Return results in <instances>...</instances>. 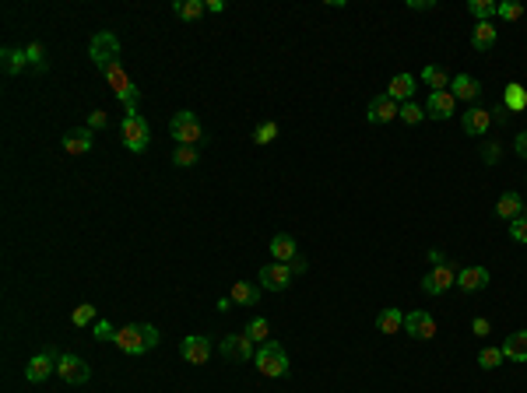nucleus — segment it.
<instances>
[{"instance_id":"obj_23","label":"nucleus","mask_w":527,"mask_h":393,"mask_svg":"<svg viewBox=\"0 0 527 393\" xmlns=\"http://www.w3.org/2000/svg\"><path fill=\"white\" fill-rule=\"evenodd\" d=\"M524 214V196L521 194H503L496 200V218H503V221H514V218H521Z\"/></svg>"},{"instance_id":"obj_31","label":"nucleus","mask_w":527,"mask_h":393,"mask_svg":"<svg viewBox=\"0 0 527 393\" xmlns=\"http://www.w3.org/2000/svg\"><path fill=\"white\" fill-rule=\"evenodd\" d=\"M503 105H506L510 112H521V109L527 105L524 85H517V81H514V85H506V88H503Z\"/></svg>"},{"instance_id":"obj_25","label":"nucleus","mask_w":527,"mask_h":393,"mask_svg":"<svg viewBox=\"0 0 527 393\" xmlns=\"http://www.w3.org/2000/svg\"><path fill=\"white\" fill-rule=\"evenodd\" d=\"M503 355L510 362H527V330H517L503 341Z\"/></svg>"},{"instance_id":"obj_2","label":"nucleus","mask_w":527,"mask_h":393,"mask_svg":"<svg viewBox=\"0 0 527 393\" xmlns=\"http://www.w3.org/2000/svg\"><path fill=\"white\" fill-rule=\"evenodd\" d=\"M253 362H257L260 376H267V380H285V376H289V355H285V348H282L278 341L260 344Z\"/></svg>"},{"instance_id":"obj_43","label":"nucleus","mask_w":527,"mask_h":393,"mask_svg":"<svg viewBox=\"0 0 527 393\" xmlns=\"http://www.w3.org/2000/svg\"><path fill=\"white\" fill-rule=\"evenodd\" d=\"M489 330H492V323H489L485 316H475V319H471V334H475V337H489Z\"/></svg>"},{"instance_id":"obj_27","label":"nucleus","mask_w":527,"mask_h":393,"mask_svg":"<svg viewBox=\"0 0 527 393\" xmlns=\"http://www.w3.org/2000/svg\"><path fill=\"white\" fill-rule=\"evenodd\" d=\"M422 85H429L432 92H446L450 88V74L443 71V67H436V64H429V67H422Z\"/></svg>"},{"instance_id":"obj_26","label":"nucleus","mask_w":527,"mask_h":393,"mask_svg":"<svg viewBox=\"0 0 527 393\" xmlns=\"http://www.w3.org/2000/svg\"><path fill=\"white\" fill-rule=\"evenodd\" d=\"M0 64H4V74H7V78H18V74L28 67V57H25V49H11V46H7V49L0 53Z\"/></svg>"},{"instance_id":"obj_50","label":"nucleus","mask_w":527,"mask_h":393,"mask_svg":"<svg viewBox=\"0 0 527 393\" xmlns=\"http://www.w3.org/2000/svg\"><path fill=\"white\" fill-rule=\"evenodd\" d=\"M429 260H432V267H439V264H446V257H443L439 250H429Z\"/></svg>"},{"instance_id":"obj_48","label":"nucleus","mask_w":527,"mask_h":393,"mask_svg":"<svg viewBox=\"0 0 527 393\" xmlns=\"http://www.w3.org/2000/svg\"><path fill=\"white\" fill-rule=\"evenodd\" d=\"M408 7H412V11H432L436 4H432V0H408Z\"/></svg>"},{"instance_id":"obj_41","label":"nucleus","mask_w":527,"mask_h":393,"mask_svg":"<svg viewBox=\"0 0 527 393\" xmlns=\"http://www.w3.org/2000/svg\"><path fill=\"white\" fill-rule=\"evenodd\" d=\"M510 239H514V242H527V218L524 214L510 221Z\"/></svg>"},{"instance_id":"obj_52","label":"nucleus","mask_w":527,"mask_h":393,"mask_svg":"<svg viewBox=\"0 0 527 393\" xmlns=\"http://www.w3.org/2000/svg\"><path fill=\"white\" fill-rule=\"evenodd\" d=\"M524 218H527V207H524Z\"/></svg>"},{"instance_id":"obj_28","label":"nucleus","mask_w":527,"mask_h":393,"mask_svg":"<svg viewBox=\"0 0 527 393\" xmlns=\"http://www.w3.org/2000/svg\"><path fill=\"white\" fill-rule=\"evenodd\" d=\"M228 298H232L236 305H257V302H260V288H257V285H246V281H236V285L228 288Z\"/></svg>"},{"instance_id":"obj_29","label":"nucleus","mask_w":527,"mask_h":393,"mask_svg":"<svg viewBox=\"0 0 527 393\" xmlns=\"http://www.w3.org/2000/svg\"><path fill=\"white\" fill-rule=\"evenodd\" d=\"M243 334H246L257 348H260V344H267V341H271V323H267V316H253V319L246 323V330H243Z\"/></svg>"},{"instance_id":"obj_17","label":"nucleus","mask_w":527,"mask_h":393,"mask_svg":"<svg viewBox=\"0 0 527 393\" xmlns=\"http://www.w3.org/2000/svg\"><path fill=\"white\" fill-rule=\"evenodd\" d=\"M489 281H492V278H489V271H485V267H461V271H457V288H461V292H485V288H489Z\"/></svg>"},{"instance_id":"obj_12","label":"nucleus","mask_w":527,"mask_h":393,"mask_svg":"<svg viewBox=\"0 0 527 393\" xmlns=\"http://www.w3.org/2000/svg\"><path fill=\"white\" fill-rule=\"evenodd\" d=\"M405 334L415 337V341H432L436 337V319L425 309H412V312H405Z\"/></svg>"},{"instance_id":"obj_36","label":"nucleus","mask_w":527,"mask_h":393,"mask_svg":"<svg viewBox=\"0 0 527 393\" xmlns=\"http://www.w3.org/2000/svg\"><path fill=\"white\" fill-rule=\"evenodd\" d=\"M278 123L274 119H267V123H260L257 130H253V144H271V141H278Z\"/></svg>"},{"instance_id":"obj_20","label":"nucleus","mask_w":527,"mask_h":393,"mask_svg":"<svg viewBox=\"0 0 527 393\" xmlns=\"http://www.w3.org/2000/svg\"><path fill=\"white\" fill-rule=\"evenodd\" d=\"M496 39H499V28H496L492 21H478V25L471 28V46H475L478 53H489V49L496 46Z\"/></svg>"},{"instance_id":"obj_10","label":"nucleus","mask_w":527,"mask_h":393,"mask_svg":"<svg viewBox=\"0 0 527 393\" xmlns=\"http://www.w3.org/2000/svg\"><path fill=\"white\" fill-rule=\"evenodd\" d=\"M57 376H60L64 383H71V387H81V383H88L92 369H88V362L78 358V355H60V362H57Z\"/></svg>"},{"instance_id":"obj_4","label":"nucleus","mask_w":527,"mask_h":393,"mask_svg":"<svg viewBox=\"0 0 527 393\" xmlns=\"http://www.w3.org/2000/svg\"><path fill=\"white\" fill-rule=\"evenodd\" d=\"M169 134H173V141H176V144H190V148H197V144L204 141L201 116H197V112H190V109L176 112V116H173V123H169Z\"/></svg>"},{"instance_id":"obj_46","label":"nucleus","mask_w":527,"mask_h":393,"mask_svg":"<svg viewBox=\"0 0 527 393\" xmlns=\"http://www.w3.org/2000/svg\"><path fill=\"white\" fill-rule=\"evenodd\" d=\"M514 151H517L521 158H527V130H524V134H517V141H514Z\"/></svg>"},{"instance_id":"obj_15","label":"nucleus","mask_w":527,"mask_h":393,"mask_svg":"<svg viewBox=\"0 0 527 393\" xmlns=\"http://www.w3.org/2000/svg\"><path fill=\"white\" fill-rule=\"evenodd\" d=\"M461 127H464V134H471V137H485L489 127H492V112L482 109V105H468V112H461Z\"/></svg>"},{"instance_id":"obj_47","label":"nucleus","mask_w":527,"mask_h":393,"mask_svg":"<svg viewBox=\"0 0 527 393\" xmlns=\"http://www.w3.org/2000/svg\"><path fill=\"white\" fill-rule=\"evenodd\" d=\"M489 112H492V119H499V123L510 119V109H506V105H496V109H489Z\"/></svg>"},{"instance_id":"obj_7","label":"nucleus","mask_w":527,"mask_h":393,"mask_svg":"<svg viewBox=\"0 0 527 393\" xmlns=\"http://www.w3.org/2000/svg\"><path fill=\"white\" fill-rule=\"evenodd\" d=\"M457 271H461V267H457L453 260L432 267V271L422 278V292L425 295H443V292H450V288H457Z\"/></svg>"},{"instance_id":"obj_35","label":"nucleus","mask_w":527,"mask_h":393,"mask_svg":"<svg viewBox=\"0 0 527 393\" xmlns=\"http://www.w3.org/2000/svg\"><path fill=\"white\" fill-rule=\"evenodd\" d=\"M503 362H506L503 348H482V351H478V365H482L485 373H489V369H499Z\"/></svg>"},{"instance_id":"obj_8","label":"nucleus","mask_w":527,"mask_h":393,"mask_svg":"<svg viewBox=\"0 0 527 393\" xmlns=\"http://www.w3.org/2000/svg\"><path fill=\"white\" fill-rule=\"evenodd\" d=\"M218 355L228 358V362H253L257 358V344L246 334H228V337L218 341Z\"/></svg>"},{"instance_id":"obj_1","label":"nucleus","mask_w":527,"mask_h":393,"mask_svg":"<svg viewBox=\"0 0 527 393\" xmlns=\"http://www.w3.org/2000/svg\"><path fill=\"white\" fill-rule=\"evenodd\" d=\"M158 341H162L158 327H151V323H130V327H120V334H116L112 344H116L123 355H144V351H151Z\"/></svg>"},{"instance_id":"obj_42","label":"nucleus","mask_w":527,"mask_h":393,"mask_svg":"<svg viewBox=\"0 0 527 393\" xmlns=\"http://www.w3.org/2000/svg\"><path fill=\"white\" fill-rule=\"evenodd\" d=\"M499 158H503V151H499V144H496V141H485V144H482V162H489V165H496Z\"/></svg>"},{"instance_id":"obj_14","label":"nucleus","mask_w":527,"mask_h":393,"mask_svg":"<svg viewBox=\"0 0 527 393\" xmlns=\"http://www.w3.org/2000/svg\"><path fill=\"white\" fill-rule=\"evenodd\" d=\"M398 116H401V105L387 95V92H383V95H376L373 102H369V109H366V119H369V123H376V127L394 123Z\"/></svg>"},{"instance_id":"obj_38","label":"nucleus","mask_w":527,"mask_h":393,"mask_svg":"<svg viewBox=\"0 0 527 393\" xmlns=\"http://www.w3.org/2000/svg\"><path fill=\"white\" fill-rule=\"evenodd\" d=\"M398 119H405L408 127H415V123H422V119H425V109H422L415 98H412V102H401V116H398Z\"/></svg>"},{"instance_id":"obj_3","label":"nucleus","mask_w":527,"mask_h":393,"mask_svg":"<svg viewBox=\"0 0 527 393\" xmlns=\"http://www.w3.org/2000/svg\"><path fill=\"white\" fill-rule=\"evenodd\" d=\"M120 134H123V148L134 155L148 151V144H151V130H148V119L141 112H127L120 123Z\"/></svg>"},{"instance_id":"obj_5","label":"nucleus","mask_w":527,"mask_h":393,"mask_svg":"<svg viewBox=\"0 0 527 393\" xmlns=\"http://www.w3.org/2000/svg\"><path fill=\"white\" fill-rule=\"evenodd\" d=\"M103 78H105V85L112 88V95L123 102V109L127 112H137V102H141V92L130 85V78H127V71L120 67V64H112V67H105L103 71Z\"/></svg>"},{"instance_id":"obj_44","label":"nucleus","mask_w":527,"mask_h":393,"mask_svg":"<svg viewBox=\"0 0 527 393\" xmlns=\"http://www.w3.org/2000/svg\"><path fill=\"white\" fill-rule=\"evenodd\" d=\"M88 127H92V130H103V127H109V116H105V109H92V116H88Z\"/></svg>"},{"instance_id":"obj_37","label":"nucleus","mask_w":527,"mask_h":393,"mask_svg":"<svg viewBox=\"0 0 527 393\" xmlns=\"http://www.w3.org/2000/svg\"><path fill=\"white\" fill-rule=\"evenodd\" d=\"M95 316H99V309H95L92 302H85V305H78V309L71 312V323H74V327H88V323H95Z\"/></svg>"},{"instance_id":"obj_34","label":"nucleus","mask_w":527,"mask_h":393,"mask_svg":"<svg viewBox=\"0 0 527 393\" xmlns=\"http://www.w3.org/2000/svg\"><path fill=\"white\" fill-rule=\"evenodd\" d=\"M173 165H180V169H194V165H197V148H190V144H176V151H173Z\"/></svg>"},{"instance_id":"obj_30","label":"nucleus","mask_w":527,"mask_h":393,"mask_svg":"<svg viewBox=\"0 0 527 393\" xmlns=\"http://www.w3.org/2000/svg\"><path fill=\"white\" fill-rule=\"evenodd\" d=\"M173 11H176V18H180V21H197L208 7H204V0H176V4H173Z\"/></svg>"},{"instance_id":"obj_51","label":"nucleus","mask_w":527,"mask_h":393,"mask_svg":"<svg viewBox=\"0 0 527 393\" xmlns=\"http://www.w3.org/2000/svg\"><path fill=\"white\" fill-rule=\"evenodd\" d=\"M232 305H236V302H232V298H228V295H225V298H218V312H228V309H232Z\"/></svg>"},{"instance_id":"obj_33","label":"nucleus","mask_w":527,"mask_h":393,"mask_svg":"<svg viewBox=\"0 0 527 393\" xmlns=\"http://www.w3.org/2000/svg\"><path fill=\"white\" fill-rule=\"evenodd\" d=\"M25 57H28V67L35 71V74H42L50 64H46V46L42 42H28L25 46Z\"/></svg>"},{"instance_id":"obj_22","label":"nucleus","mask_w":527,"mask_h":393,"mask_svg":"<svg viewBox=\"0 0 527 393\" xmlns=\"http://www.w3.org/2000/svg\"><path fill=\"white\" fill-rule=\"evenodd\" d=\"M271 257H274V264H292V260L299 257L296 239H292V235H274V239H271Z\"/></svg>"},{"instance_id":"obj_11","label":"nucleus","mask_w":527,"mask_h":393,"mask_svg":"<svg viewBox=\"0 0 527 393\" xmlns=\"http://www.w3.org/2000/svg\"><path fill=\"white\" fill-rule=\"evenodd\" d=\"M211 351H214V344H211V337H204V334H190V337L180 341V355L190 365H208Z\"/></svg>"},{"instance_id":"obj_24","label":"nucleus","mask_w":527,"mask_h":393,"mask_svg":"<svg viewBox=\"0 0 527 393\" xmlns=\"http://www.w3.org/2000/svg\"><path fill=\"white\" fill-rule=\"evenodd\" d=\"M376 330L380 334H401L405 330V312L401 309H380V316H376Z\"/></svg>"},{"instance_id":"obj_16","label":"nucleus","mask_w":527,"mask_h":393,"mask_svg":"<svg viewBox=\"0 0 527 393\" xmlns=\"http://www.w3.org/2000/svg\"><path fill=\"white\" fill-rule=\"evenodd\" d=\"M92 144H95L92 127H74V130L64 134V151H67V155H88Z\"/></svg>"},{"instance_id":"obj_18","label":"nucleus","mask_w":527,"mask_h":393,"mask_svg":"<svg viewBox=\"0 0 527 393\" xmlns=\"http://www.w3.org/2000/svg\"><path fill=\"white\" fill-rule=\"evenodd\" d=\"M453 112H457V98L450 95V88H446V92H429L425 116H432V119H450Z\"/></svg>"},{"instance_id":"obj_19","label":"nucleus","mask_w":527,"mask_h":393,"mask_svg":"<svg viewBox=\"0 0 527 393\" xmlns=\"http://www.w3.org/2000/svg\"><path fill=\"white\" fill-rule=\"evenodd\" d=\"M450 95L457 98V102H468V105H475L478 95H482V85L471 78V74H457V78H450Z\"/></svg>"},{"instance_id":"obj_32","label":"nucleus","mask_w":527,"mask_h":393,"mask_svg":"<svg viewBox=\"0 0 527 393\" xmlns=\"http://www.w3.org/2000/svg\"><path fill=\"white\" fill-rule=\"evenodd\" d=\"M468 11H471V18H478V21H492V18L499 14V4H496V0H468Z\"/></svg>"},{"instance_id":"obj_13","label":"nucleus","mask_w":527,"mask_h":393,"mask_svg":"<svg viewBox=\"0 0 527 393\" xmlns=\"http://www.w3.org/2000/svg\"><path fill=\"white\" fill-rule=\"evenodd\" d=\"M260 288L264 292H285L289 285H292V271H289V264H267V267H260Z\"/></svg>"},{"instance_id":"obj_39","label":"nucleus","mask_w":527,"mask_h":393,"mask_svg":"<svg viewBox=\"0 0 527 393\" xmlns=\"http://www.w3.org/2000/svg\"><path fill=\"white\" fill-rule=\"evenodd\" d=\"M521 14H524V4H517V0H503L496 18H503V21H521Z\"/></svg>"},{"instance_id":"obj_49","label":"nucleus","mask_w":527,"mask_h":393,"mask_svg":"<svg viewBox=\"0 0 527 393\" xmlns=\"http://www.w3.org/2000/svg\"><path fill=\"white\" fill-rule=\"evenodd\" d=\"M204 7H208L211 14H221L225 11V0H204Z\"/></svg>"},{"instance_id":"obj_6","label":"nucleus","mask_w":527,"mask_h":393,"mask_svg":"<svg viewBox=\"0 0 527 393\" xmlns=\"http://www.w3.org/2000/svg\"><path fill=\"white\" fill-rule=\"evenodd\" d=\"M88 57H92V64L105 71V67H112V64H120V39L112 35V32H99V35H92V42H88Z\"/></svg>"},{"instance_id":"obj_40","label":"nucleus","mask_w":527,"mask_h":393,"mask_svg":"<svg viewBox=\"0 0 527 393\" xmlns=\"http://www.w3.org/2000/svg\"><path fill=\"white\" fill-rule=\"evenodd\" d=\"M92 334H95V341H116L120 330H116L109 319H95V323H92Z\"/></svg>"},{"instance_id":"obj_45","label":"nucleus","mask_w":527,"mask_h":393,"mask_svg":"<svg viewBox=\"0 0 527 393\" xmlns=\"http://www.w3.org/2000/svg\"><path fill=\"white\" fill-rule=\"evenodd\" d=\"M306 267H310V264H306V257H303V253H299V257H296V260L289 264V271H292L296 278H299V274H306Z\"/></svg>"},{"instance_id":"obj_21","label":"nucleus","mask_w":527,"mask_h":393,"mask_svg":"<svg viewBox=\"0 0 527 393\" xmlns=\"http://www.w3.org/2000/svg\"><path fill=\"white\" fill-rule=\"evenodd\" d=\"M387 95L394 98L398 105H401V102H412V98H415V78H412V74H394L390 85H387Z\"/></svg>"},{"instance_id":"obj_9","label":"nucleus","mask_w":527,"mask_h":393,"mask_svg":"<svg viewBox=\"0 0 527 393\" xmlns=\"http://www.w3.org/2000/svg\"><path fill=\"white\" fill-rule=\"evenodd\" d=\"M57 362H60V351H53V348L32 355L28 365H25V380H28V383H46L50 373H57Z\"/></svg>"}]
</instances>
